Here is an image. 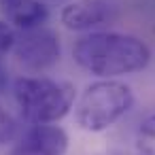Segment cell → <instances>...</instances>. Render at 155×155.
I'll return each instance as SVG.
<instances>
[{"instance_id": "10", "label": "cell", "mask_w": 155, "mask_h": 155, "mask_svg": "<svg viewBox=\"0 0 155 155\" xmlns=\"http://www.w3.org/2000/svg\"><path fill=\"white\" fill-rule=\"evenodd\" d=\"M140 138L142 140H155V113L149 115L142 123H140V130H138Z\"/></svg>"}, {"instance_id": "5", "label": "cell", "mask_w": 155, "mask_h": 155, "mask_svg": "<svg viewBox=\"0 0 155 155\" xmlns=\"http://www.w3.org/2000/svg\"><path fill=\"white\" fill-rule=\"evenodd\" d=\"M68 134L53 123H34L11 149L9 155H66Z\"/></svg>"}, {"instance_id": "9", "label": "cell", "mask_w": 155, "mask_h": 155, "mask_svg": "<svg viewBox=\"0 0 155 155\" xmlns=\"http://www.w3.org/2000/svg\"><path fill=\"white\" fill-rule=\"evenodd\" d=\"M15 38H17V34H15V30L11 28V24L0 21V62H2V58H5L9 51H13Z\"/></svg>"}, {"instance_id": "6", "label": "cell", "mask_w": 155, "mask_h": 155, "mask_svg": "<svg viewBox=\"0 0 155 155\" xmlns=\"http://www.w3.org/2000/svg\"><path fill=\"white\" fill-rule=\"evenodd\" d=\"M115 17V7L110 0H72L62 13L60 21L66 30L72 32H87L108 24Z\"/></svg>"}, {"instance_id": "7", "label": "cell", "mask_w": 155, "mask_h": 155, "mask_svg": "<svg viewBox=\"0 0 155 155\" xmlns=\"http://www.w3.org/2000/svg\"><path fill=\"white\" fill-rule=\"evenodd\" d=\"M0 11L11 26L19 30L45 26L49 19V9L43 0H0Z\"/></svg>"}, {"instance_id": "11", "label": "cell", "mask_w": 155, "mask_h": 155, "mask_svg": "<svg viewBox=\"0 0 155 155\" xmlns=\"http://www.w3.org/2000/svg\"><path fill=\"white\" fill-rule=\"evenodd\" d=\"M100 155H151L149 151H125V149H108Z\"/></svg>"}, {"instance_id": "3", "label": "cell", "mask_w": 155, "mask_h": 155, "mask_svg": "<svg viewBox=\"0 0 155 155\" xmlns=\"http://www.w3.org/2000/svg\"><path fill=\"white\" fill-rule=\"evenodd\" d=\"M134 106V91L130 85L102 79L85 87L74 104V121L85 132H104L115 125Z\"/></svg>"}, {"instance_id": "1", "label": "cell", "mask_w": 155, "mask_h": 155, "mask_svg": "<svg viewBox=\"0 0 155 155\" xmlns=\"http://www.w3.org/2000/svg\"><path fill=\"white\" fill-rule=\"evenodd\" d=\"M74 62L102 79L140 72L151 62V49L144 41L121 32H91L72 47Z\"/></svg>"}, {"instance_id": "8", "label": "cell", "mask_w": 155, "mask_h": 155, "mask_svg": "<svg viewBox=\"0 0 155 155\" xmlns=\"http://www.w3.org/2000/svg\"><path fill=\"white\" fill-rule=\"evenodd\" d=\"M17 136V121L0 106V144H7Z\"/></svg>"}, {"instance_id": "4", "label": "cell", "mask_w": 155, "mask_h": 155, "mask_svg": "<svg viewBox=\"0 0 155 155\" xmlns=\"http://www.w3.org/2000/svg\"><path fill=\"white\" fill-rule=\"evenodd\" d=\"M13 55L30 72L49 70L60 62V55H62L60 36L45 26L21 30V34H17L15 38Z\"/></svg>"}, {"instance_id": "12", "label": "cell", "mask_w": 155, "mask_h": 155, "mask_svg": "<svg viewBox=\"0 0 155 155\" xmlns=\"http://www.w3.org/2000/svg\"><path fill=\"white\" fill-rule=\"evenodd\" d=\"M7 83H9V74H7V70H5V66H2V62H0V94L7 89Z\"/></svg>"}, {"instance_id": "2", "label": "cell", "mask_w": 155, "mask_h": 155, "mask_svg": "<svg viewBox=\"0 0 155 155\" xmlns=\"http://www.w3.org/2000/svg\"><path fill=\"white\" fill-rule=\"evenodd\" d=\"M74 85L49 77H19L13 96L19 113L30 123H58L74 106Z\"/></svg>"}]
</instances>
